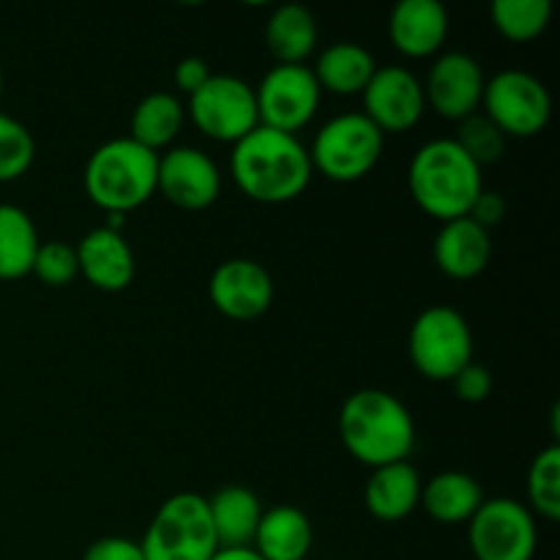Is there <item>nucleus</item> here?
I'll return each mask as SVG.
<instances>
[{"mask_svg":"<svg viewBox=\"0 0 560 560\" xmlns=\"http://www.w3.org/2000/svg\"><path fill=\"white\" fill-rule=\"evenodd\" d=\"M230 170L238 189L262 206L293 202L304 195L315 173L310 151L299 137L268 126H255L244 140L235 142Z\"/></svg>","mask_w":560,"mask_h":560,"instance_id":"f257e3e1","label":"nucleus"},{"mask_svg":"<svg viewBox=\"0 0 560 560\" xmlns=\"http://www.w3.org/2000/svg\"><path fill=\"white\" fill-rule=\"evenodd\" d=\"M339 438L355 463L383 468L413 454L416 424L402 399L383 388H361L339 410Z\"/></svg>","mask_w":560,"mask_h":560,"instance_id":"f03ea898","label":"nucleus"},{"mask_svg":"<svg viewBox=\"0 0 560 560\" xmlns=\"http://www.w3.org/2000/svg\"><path fill=\"white\" fill-rule=\"evenodd\" d=\"M408 189L416 206L432 219L468 217L481 195V167L454 140H432L416 151L408 167Z\"/></svg>","mask_w":560,"mask_h":560,"instance_id":"7ed1b4c3","label":"nucleus"},{"mask_svg":"<svg viewBox=\"0 0 560 560\" xmlns=\"http://www.w3.org/2000/svg\"><path fill=\"white\" fill-rule=\"evenodd\" d=\"M159 153L131 137H115L98 145L85 164V195L109 217H124L145 206L156 191Z\"/></svg>","mask_w":560,"mask_h":560,"instance_id":"20e7f679","label":"nucleus"},{"mask_svg":"<svg viewBox=\"0 0 560 560\" xmlns=\"http://www.w3.org/2000/svg\"><path fill=\"white\" fill-rule=\"evenodd\" d=\"M145 560H211L219 552L208 498L178 492L153 514L140 541Z\"/></svg>","mask_w":560,"mask_h":560,"instance_id":"39448f33","label":"nucleus"},{"mask_svg":"<svg viewBox=\"0 0 560 560\" xmlns=\"http://www.w3.org/2000/svg\"><path fill=\"white\" fill-rule=\"evenodd\" d=\"M386 135L361 113H345L317 131L310 148L312 170L334 184H355L375 170Z\"/></svg>","mask_w":560,"mask_h":560,"instance_id":"423d86ee","label":"nucleus"},{"mask_svg":"<svg viewBox=\"0 0 560 560\" xmlns=\"http://www.w3.org/2000/svg\"><path fill=\"white\" fill-rule=\"evenodd\" d=\"M408 353L421 377L452 383L454 375L474 361L468 320L452 306H427L408 334Z\"/></svg>","mask_w":560,"mask_h":560,"instance_id":"0eeeda50","label":"nucleus"},{"mask_svg":"<svg viewBox=\"0 0 560 560\" xmlns=\"http://www.w3.org/2000/svg\"><path fill=\"white\" fill-rule=\"evenodd\" d=\"M481 107L503 137L528 140V137L541 135L550 124L552 98L539 77L506 69L485 82Z\"/></svg>","mask_w":560,"mask_h":560,"instance_id":"6e6552de","label":"nucleus"},{"mask_svg":"<svg viewBox=\"0 0 560 560\" xmlns=\"http://www.w3.org/2000/svg\"><path fill=\"white\" fill-rule=\"evenodd\" d=\"M468 545L476 560H534L536 517L514 498H485L468 523Z\"/></svg>","mask_w":560,"mask_h":560,"instance_id":"1a4fd4ad","label":"nucleus"},{"mask_svg":"<svg viewBox=\"0 0 560 560\" xmlns=\"http://www.w3.org/2000/svg\"><path fill=\"white\" fill-rule=\"evenodd\" d=\"M189 118L208 140L235 145L260 126L255 88L238 77L213 74L195 96H189Z\"/></svg>","mask_w":560,"mask_h":560,"instance_id":"9d476101","label":"nucleus"},{"mask_svg":"<svg viewBox=\"0 0 560 560\" xmlns=\"http://www.w3.org/2000/svg\"><path fill=\"white\" fill-rule=\"evenodd\" d=\"M320 96L323 91L310 66H273L255 88L257 118L268 129L295 135L315 118Z\"/></svg>","mask_w":560,"mask_h":560,"instance_id":"9b49d317","label":"nucleus"},{"mask_svg":"<svg viewBox=\"0 0 560 560\" xmlns=\"http://www.w3.org/2000/svg\"><path fill=\"white\" fill-rule=\"evenodd\" d=\"M156 191L180 211H206L219 200L222 175L200 148H167L159 153Z\"/></svg>","mask_w":560,"mask_h":560,"instance_id":"f8f14e48","label":"nucleus"},{"mask_svg":"<svg viewBox=\"0 0 560 560\" xmlns=\"http://www.w3.org/2000/svg\"><path fill=\"white\" fill-rule=\"evenodd\" d=\"M364 113L383 135H399L413 129L424 115V88L416 74L402 66H377L370 85L364 88Z\"/></svg>","mask_w":560,"mask_h":560,"instance_id":"ddd939ff","label":"nucleus"},{"mask_svg":"<svg viewBox=\"0 0 560 560\" xmlns=\"http://www.w3.org/2000/svg\"><path fill=\"white\" fill-rule=\"evenodd\" d=\"M485 71L479 60L465 52H443L427 71L424 88L427 107L435 109L446 120H465L474 115L485 93Z\"/></svg>","mask_w":560,"mask_h":560,"instance_id":"4468645a","label":"nucleus"},{"mask_svg":"<svg viewBox=\"0 0 560 560\" xmlns=\"http://www.w3.org/2000/svg\"><path fill=\"white\" fill-rule=\"evenodd\" d=\"M208 295L213 306L230 320H257L273 304V279L260 262L233 257L211 273Z\"/></svg>","mask_w":560,"mask_h":560,"instance_id":"2eb2a0df","label":"nucleus"},{"mask_svg":"<svg viewBox=\"0 0 560 560\" xmlns=\"http://www.w3.org/2000/svg\"><path fill=\"white\" fill-rule=\"evenodd\" d=\"M80 277L102 293H120L135 279V252L118 228H96L74 246Z\"/></svg>","mask_w":560,"mask_h":560,"instance_id":"dca6fc26","label":"nucleus"},{"mask_svg":"<svg viewBox=\"0 0 560 560\" xmlns=\"http://www.w3.org/2000/svg\"><path fill=\"white\" fill-rule=\"evenodd\" d=\"M388 36L405 58H430L441 52L448 36V11L441 0H402L394 5Z\"/></svg>","mask_w":560,"mask_h":560,"instance_id":"f3484780","label":"nucleus"},{"mask_svg":"<svg viewBox=\"0 0 560 560\" xmlns=\"http://www.w3.org/2000/svg\"><path fill=\"white\" fill-rule=\"evenodd\" d=\"M432 255L448 279H459V282L476 279L492 260L490 230L479 228L468 217L443 222L441 233L435 235Z\"/></svg>","mask_w":560,"mask_h":560,"instance_id":"a211bd4d","label":"nucleus"},{"mask_svg":"<svg viewBox=\"0 0 560 560\" xmlns=\"http://www.w3.org/2000/svg\"><path fill=\"white\" fill-rule=\"evenodd\" d=\"M419 501L421 476L408 459L372 468L364 485V503L372 517L381 523H399L419 509Z\"/></svg>","mask_w":560,"mask_h":560,"instance_id":"6ab92c4d","label":"nucleus"},{"mask_svg":"<svg viewBox=\"0 0 560 560\" xmlns=\"http://www.w3.org/2000/svg\"><path fill=\"white\" fill-rule=\"evenodd\" d=\"M208 514H211L219 550H241V547H252L255 541L262 506L255 492L233 485L208 498Z\"/></svg>","mask_w":560,"mask_h":560,"instance_id":"aec40b11","label":"nucleus"},{"mask_svg":"<svg viewBox=\"0 0 560 560\" xmlns=\"http://www.w3.org/2000/svg\"><path fill=\"white\" fill-rule=\"evenodd\" d=\"M481 503H485V492L479 481L463 470H443L421 485L419 506L441 525L470 523Z\"/></svg>","mask_w":560,"mask_h":560,"instance_id":"412c9836","label":"nucleus"},{"mask_svg":"<svg viewBox=\"0 0 560 560\" xmlns=\"http://www.w3.org/2000/svg\"><path fill=\"white\" fill-rule=\"evenodd\" d=\"M312 523L295 506H273L262 512L252 550L262 560H304L312 550Z\"/></svg>","mask_w":560,"mask_h":560,"instance_id":"4be33fe9","label":"nucleus"},{"mask_svg":"<svg viewBox=\"0 0 560 560\" xmlns=\"http://www.w3.org/2000/svg\"><path fill=\"white\" fill-rule=\"evenodd\" d=\"M375 69L377 63L370 49L353 42H337L323 49L312 74L320 91L334 93V96H359L370 85Z\"/></svg>","mask_w":560,"mask_h":560,"instance_id":"5701e85b","label":"nucleus"},{"mask_svg":"<svg viewBox=\"0 0 560 560\" xmlns=\"http://www.w3.org/2000/svg\"><path fill=\"white\" fill-rule=\"evenodd\" d=\"M268 52L277 66H304L317 47V20L306 5L284 3L266 22Z\"/></svg>","mask_w":560,"mask_h":560,"instance_id":"b1692460","label":"nucleus"},{"mask_svg":"<svg viewBox=\"0 0 560 560\" xmlns=\"http://www.w3.org/2000/svg\"><path fill=\"white\" fill-rule=\"evenodd\" d=\"M186 120V109L173 93L153 91L140 98L131 113V140L148 151L159 153L175 142Z\"/></svg>","mask_w":560,"mask_h":560,"instance_id":"393cba45","label":"nucleus"},{"mask_svg":"<svg viewBox=\"0 0 560 560\" xmlns=\"http://www.w3.org/2000/svg\"><path fill=\"white\" fill-rule=\"evenodd\" d=\"M33 219L16 206H0V279H22L31 273L38 252Z\"/></svg>","mask_w":560,"mask_h":560,"instance_id":"a878e982","label":"nucleus"},{"mask_svg":"<svg viewBox=\"0 0 560 560\" xmlns=\"http://www.w3.org/2000/svg\"><path fill=\"white\" fill-rule=\"evenodd\" d=\"M490 20L506 42L528 44L547 31L552 20L550 0H495Z\"/></svg>","mask_w":560,"mask_h":560,"instance_id":"bb28decb","label":"nucleus"},{"mask_svg":"<svg viewBox=\"0 0 560 560\" xmlns=\"http://www.w3.org/2000/svg\"><path fill=\"white\" fill-rule=\"evenodd\" d=\"M528 512L547 523L560 520V448L550 446L534 457L528 468Z\"/></svg>","mask_w":560,"mask_h":560,"instance_id":"cd10ccee","label":"nucleus"},{"mask_svg":"<svg viewBox=\"0 0 560 560\" xmlns=\"http://www.w3.org/2000/svg\"><path fill=\"white\" fill-rule=\"evenodd\" d=\"M36 159V140L11 115L0 113V184L16 180L31 170Z\"/></svg>","mask_w":560,"mask_h":560,"instance_id":"c85d7f7f","label":"nucleus"},{"mask_svg":"<svg viewBox=\"0 0 560 560\" xmlns=\"http://www.w3.org/2000/svg\"><path fill=\"white\" fill-rule=\"evenodd\" d=\"M454 142H457V145L463 148V151L479 164V167H485V164L498 162V159H501L503 145H506V137L495 129V124H492L487 115L474 113L465 120H459V131L457 137H454Z\"/></svg>","mask_w":560,"mask_h":560,"instance_id":"c756f323","label":"nucleus"},{"mask_svg":"<svg viewBox=\"0 0 560 560\" xmlns=\"http://www.w3.org/2000/svg\"><path fill=\"white\" fill-rule=\"evenodd\" d=\"M31 273H36L38 282L47 288H66L80 277V266H77V249L66 241H47L38 244L36 260H33Z\"/></svg>","mask_w":560,"mask_h":560,"instance_id":"7c9ffc66","label":"nucleus"},{"mask_svg":"<svg viewBox=\"0 0 560 560\" xmlns=\"http://www.w3.org/2000/svg\"><path fill=\"white\" fill-rule=\"evenodd\" d=\"M452 386H454V394H457V399H463V402L468 405H479L490 397L492 372L487 370L485 364H479V361H470L468 366H463V370L454 375Z\"/></svg>","mask_w":560,"mask_h":560,"instance_id":"2f4dec72","label":"nucleus"},{"mask_svg":"<svg viewBox=\"0 0 560 560\" xmlns=\"http://www.w3.org/2000/svg\"><path fill=\"white\" fill-rule=\"evenodd\" d=\"M82 560H145L140 541L124 539V536H104L85 550Z\"/></svg>","mask_w":560,"mask_h":560,"instance_id":"473e14b6","label":"nucleus"},{"mask_svg":"<svg viewBox=\"0 0 560 560\" xmlns=\"http://www.w3.org/2000/svg\"><path fill=\"white\" fill-rule=\"evenodd\" d=\"M211 77L213 71L211 66H208V60L197 58V55H189V58L178 60V66H175V85H178V91L186 93V96H195Z\"/></svg>","mask_w":560,"mask_h":560,"instance_id":"72a5a7b5","label":"nucleus"},{"mask_svg":"<svg viewBox=\"0 0 560 560\" xmlns=\"http://www.w3.org/2000/svg\"><path fill=\"white\" fill-rule=\"evenodd\" d=\"M503 217H506V200H503L498 191H487V189H481V195L476 197L474 208H470L468 213V219H474V222L485 230L501 224Z\"/></svg>","mask_w":560,"mask_h":560,"instance_id":"f704fd0d","label":"nucleus"},{"mask_svg":"<svg viewBox=\"0 0 560 560\" xmlns=\"http://www.w3.org/2000/svg\"><path fill=\"white\" fill-rule=\"evenodd\" d=\"M211 560H262L252 547H241V550H219Z\"/></svg>","mask_w":560,"mask_h":560,"instance_id":"c9c22d12","label":"nucleus"},{"mask_svg":"<svg viewBox=\"0 0 560 560\" xmlns=\"http://www.w3.org/2000/svg\"><path fill=\"white\" fill-rule=\"evenodd\" d=\"M0 96H3V74H0Z\"/></svg>","mask_w":560,"mask_h":560,"instance_id":"e433bc0d","label":"nucleus"}]
</instances>
